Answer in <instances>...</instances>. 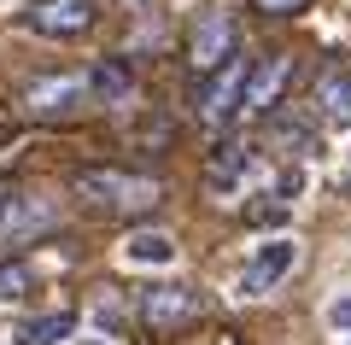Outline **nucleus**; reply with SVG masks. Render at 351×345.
Masks as SVG:
<instances>
[{
    "instance_id": "obj_1",
    "label": "nucleus",
    "mask_w": 351,
    "mask_h": 345,
    "mask_svg": "<svg viewBox=\"0 0 351 345\" xmlns=\"http://www.w3.org/2000/svg\"><path fill=\"white\" fill-rule=\"evenodd\" d=\"M76 199H88L94 211H152L164 199L158 176H141V170H112V164H94V170H76Z\"/></svg>"
},
{
    "instance_id": "obj_2",
    "label": "nucleus",
    "mask_w": 351,
    "mask_h": 345,
    "mask_svg": "<svg viewBox=\"0 0 351 345\" xmlns=\"http://www.w3.org/2000/svg\"><path fill=\"white\" fill-rule=\"evenodd\" d=\"M228 59H234V12H228V6H205V12L193 18V29H188V71L205 82V76H217Z\"/></svg>"
},
{
    "instance_id": "obj_3",
    "label": "nucleus",
    "mask_w": 351,
    "mask_h": 345,
    "mask_svg": "<svg viewBox=\"0 0 351 345\" xmlns=\"http://www.w3.org/2000/svg\"><path fill=\"white\" fill-rule=\"evenodd\" d=\"M246 82H252V64L246 59H228L217 76H205V82H199V123L223 135L240 111H246Z\"/></svg>"
},
{
    "instance_id": "obj_4",
    "label": "nucleus",
    "mask_w": 351,
    "mask_h": 345,
    "mask_svg": "<svg viewBox=\"0 0 351 345\" xmlns=\"http://www.w3.org/2000/svg\"><path fill=\"white\" fill-rule=\"evenodd\" d=\"M24 29H36L47 41H76L94 29V0H29Z\"/></svg>"
},
{
    "instance_id": "obj_5",
    "label": "nucleus",
    "mask_w": 351,
    "mask_h": 345,
    "mask_svg": "<svg viewBox=\"0 0 351 345\" xmlns=\"http://www.w3.org/2000/svg\"><path fill=\"white\" fill-rule=\"evenodd\" d=\"M59 211L36 193H0V246H18V240H36L41 228H53Z\"/></svg>"
},
{
    "instance_id": "obj_6",
    "label": "nucleus",
    "mask_w": 351,
    "mask_h": 345,
    "mask_svg": "<svg viewBox=\"0 0 351 345\" xmlns=\"http://www.w3.org/2000/svg\"><path fill=\"white\" fill-rule=\"evenodd\" d=\"M293 263H299V246H293L287 235H276L269 246H258V258H252V270L240 275V298H263L269 287H281L293 275Z\"/></svg>"
},
{
    "instance_id": "obj_7",
    "label": "nucleus",
    "mask_w": 351,
    "mask_h": 345,
    "mask_svg": "<svg viewBox=\"0 0 351 345\" xmlns=\"http://www.w3.org/2000/svg\"><path fill=\"white\" fill-rule=\"evenodd\" d=\"M287 82H293V53H269V59H258V64H252V82H246V111H252V117L276 111Z\"/></svg>"
},
{
    "instance_id": "obj_8",
    "label": "nucleus",
    "mask_w": 351,
    "mask_h": 345,
    "mask_svg": "<svg viewBox=\"0 0 351 345\" xmlns=\"http://www.w3.org/2000/svg\"><path fill=\"white\" fill-rule=\"evenodd\" d=\"M82 94H88L82 76H36L24 88V111L29 117H64L71 106H82Z\"/></svg>"
},
{
    "instance_id": "obj_9",
    "label": "nucleus",
    "mask_w": 351,
    "mask_h": 345,
    "mask_svg": "<svg viewBox=\"0 0 351 345\" xmlns=\"http://www.w3.org/2000/svg\"><path fill=\"white\" fill-rule=\"evenodd\" d=\"M240 176H246V147H240V141H217L211 158H205V193L211 199H234Z\"/></svg>"
},
{
    "instance_id": "obj_10",
    "label": "nucleus",
    "mask_w": 351,
    "mask_h": 345,
    "mask_svg": "<svg viewBox=\"0 0 351 345\" xmlns=\"http://www.w3.org/2000/svg\"><path fill=\"white\" fill-rule=\"evenodd\" d=\"M141 310H147V328L152 333H170V328H182V322L199 310V298H193L188 287H152Z\"/></svg>"
},
{
    "instance_id": "obj_11",
    "label": "nucleus",
    "mask_w": 351,
    "mask_h": 345,
    "mask_svg": "<svg viewBox=\"0 0 351 345\" xmlns=\"http://www.w3.org/2000/svg\"><path fill=\"white\" fill-rule=\"evenodd\" d=\"M88 94L100 99V106H129V94H135V71H129L123 59H94V71H88Z\"/></svg>"
},
{
    "instance_id": "obj_12",
    "label": "nucleus",
    "mask_w": 351,
    "mask_h": 345,
    "mask_svg": "<svg viewBox=\"0 0 351 345\" xmlns=\"http://www.w3.org/2000/svg\"><path fill=\"white\" fill-rule=\"evenodd\" d=\"M311 106H316V117H322V123L346 129V123H351V76H346V71H322Z\"/></svg>"
},
{
    "instance_id": "obj_13",
    "label": "nucleus",
    "mask_w": 351,
    "mask_h": 345,
    "mask_svg": "<svg viewBox=\"0 0 351 345\" xmlns=\"http://www.w3.org/2000/svg\"><path fill=\"white\" fill-rule=\"evenodd\" d=\"M129 263H141V270H170L176 263V240L158 235V228H141V235H129Z\"/></svg>"
},
{
    "instance_id": "obj_14",
    "label": "nucleus",
    "mask_w": 351,
    "mask_h": 345,
    "mask_svg": "<svg viewBox=\"0 0 351 345\" xmlns=\"http://www.w3.org/2000/svg\"><path fill=\"white\" fill-rule=\"evenodd\" d=\"M71 328H76L71 316H29L24 328H18V345H59Z\"/></svg>"
},
{
    "instance_id": "obj_15",
    "label": "nucleus",
    "mask_w": 351,
    "mask_h": 345,
    "mask_svg": "<svg viewBox=\"0 0 351 345\" xmlns=\"http://www.w3.org/2000/svg\"><path fill=\"white\" fill-rule=\"evenodd\" d=\"M29 281H36V275H29V263H24V258H6V263H0V305L24 298Z\"/></svg>"
},
{
    "instance_id": "obj_16",
    "label": "nucleus",
    "mask_w": 351,
    "mask_h": 345,
    "mask_svg": "<svg viewBox=\"0 0 351 345\" xmlns=\"http://www.w3.org/2000/svg\"><path fill=\"white\" fill-rule=\"evenodd\" d=\"M258 12H269V18H293V12H304L311 0H252Z\"/></svg>"
},
{
    "instance_id": "obj_17",
    "label": "nucleus",
    "mask_w": 351,
    "mask_h": 345,
    "mask_svg": "<svg viewBox=\"0 0 351 345\" xmlns=\"http://www.w3.org/2000/svg\"><path fill=\"white\" fill-rule=\"evenodd\" d=\"M328 322H334V328H351V298H334V305H328Z\"/></svg>"
},
{
    "instance_id": "obj_18",
    "label": "nucleus",
    "mask_w": 351,
    "mask_h": 345,
    "mask_svg": "<svg viewBox=\"0 0 351 345\" xmlns=\"http://www.w3.org/2000/svg\"><path fill=\"white\" fill-rule=\"evenodd\" d=\"M135 6H147V0H135Z\"/></svg>"
}]
</instances>
